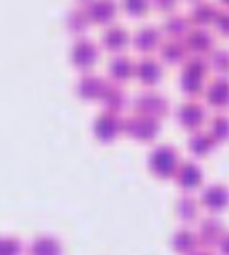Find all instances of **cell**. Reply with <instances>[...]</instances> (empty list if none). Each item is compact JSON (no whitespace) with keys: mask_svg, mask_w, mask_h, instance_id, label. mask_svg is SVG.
Wrapping results in <instances>:
<instances>
[{"mask_svg":"<svg viewBox=\"0 0 229 255\" xmlns=\"http://www.w3.org/2000/svg\"><path fill=\"white\" fill-rule=\"evenodd\" d=\"M188 255H213L209 250H197V251H194V253H191V254H188Z\"/></svg>","mask_w":229,"mask_h":255,"instance_id":"obj_36","label":"cell"},{"mask_svg":"<svg viewBox=\"0 0 229 255\" xmlns=\"http://www.w3.org/2000/svg\"><path fill=\"white\" fill-rule=\"evenodd\" d=\"M27 255H61V244L52 235L34 236L25 248Z\"/></svg>","mask_w":229,"mask_h":255,"instance_id":"obj_20","label":"cell"},{"mask_svg":"<svg viewBox=\"0 0 229 255\" xmlns=\"http://www.w3.org/2000/svg\"><path fill=\"white\" fill-rule=\"evenodd\" d=\"M177 81H179L180 90H182L186 96H189V97L198 96V94L203 91V88H204V85H203V78H201V76H198V75H195V73L185 72V70H180V72H179Z\"/></svg>","mask_w":229,"mask_h":255,"instance_id":"obj_27","label":"cell"},{"mask_svg":"<svg viewBox=\"0 0 229 255\" xmlns=\"http://www.w3.org/2000/svg\"><path fill=\"white\" fill-rule=\"evenodd\" d=\"M213 25L221 34L229 36V7L222 6V4L216 7L215 16H213Z\"/></svg>","mask_w":229,"mask_h":255,"instance_id":"obj_31","label":"cell"},{"mask_svg":"<svg viewBox=\"0 0 229 255\" xmlns=\"http://www.w3.org/2000/svg\"><path fill=\"white\" fill-rule=\"evenodd\" d=\"M219 250L221 255H229V232H225L216 247Z\"/></svg>","mask_w":229,"mask_h":255,"instance_id":"obj_34","label":"cell"},{"mask_svg":"<svg viewBox=\"0 0 229 255\" xmlns=\"http://www.w3.org/2000/svg\"><path fill=\"white\" fill-rule=\"evenodd\" d=\"M104 81V78L94 72H83L75 81V91L83 99H98Z\"/></svg>","mask_w":229,"mask_h":255,"instance_id":"obj_15","label":"cell"},{"mask_svg":"<svg viewBox=\"0 0 229 255\" xmlns=\"http://www.w3.org/2000/svg\"><path fill=\"white\" fill-rule=\"evenodd\" d=\"M200 203L210 212L222 211L229 202V190L225 184L210 182L200 191Z\"/></svg>","mask_w":229,"mask_h":255,"instance_id":"obj_8","label":"cell"},{"mask_svg":"<svg viewBox=\"0 0 229 255\" xmlns=\"http://www.w3.org/2000/svg\"><path fill=\"white\" fill-rule=\"evenodd\" d=\"M210 136L215 142H225L229 139V118L222 112H215L209 120V130Z\"/></svg>","mask_w":229,"mask_h":255,"instance_id":"obj_26","label":"cell"},{"mask_svg":"<svg viewBox=\"0 0 229 255\" xmlns=\"http://www.w3.org/2000/svg\"><path fill=\"white\" fill-rule=\"evenodd\" d=\"M216 7L218 6L210 1H195L188 12V19L191 24H194V27H206L207 24L213 22Z\"/></svg>","mask_w":229,"mask_h":255,"instance_id":"obj_24","label":"cell"},{"mask_svg":"<svg viewBox=\"0 0 229 255\" xmlns=\"http://www.w3.org/2000/svg\"><path fill=\"white\" fill-rule=\"evenodd\" d=\"M162 40V31L155 24H143L137 27L131 36L133 46L140 52H149L159 46Z\"/></svg>","mask_w":229,"mask_h":255,"instance_id":"obj_11","label":"cell"},{"mask_svg":"<svg viewBox=\"0 0 229 255\" xmlns=\"http://www.w3.org/2000/svg\"><path fill=\"white\" fill-rule=\"evenodd\" d=\"M209 61L204 55H188L186 60L182 63L180 70L189 72V73H195L201 78L206 76V73L209 72Z\"/></svg>","mask_w":229,"mask_h":255,"instance_id":"obj_30","label":"cell"},{"mask_svg":"<svg viewBox=\"0 0 229 255\" xmlns=\"http://www.w3.org/2000/svg\"><path fill=\"white\" fill-rule=\"evenodd\" d=\"M159 57L165 63H183L189 54L183 39H176V37H165L161 40L158 46Z\"/></svg>","mask_w":229,"mask_h":255,"instance_id":"obj_17","label":"cell"},{"mask_svg":"<svg viewBox=\"0 0 229 255\" xmlns=\"http://www.w3.org/2000/svg\"><path fill=\"white\" fill-rule=\"evenodd\" d=\"M22 245L15 236H0V255H19Z\"/></svg>","mask_w":229,"mask_h":255,"instance_id":"obj_32","label":"cell"},{"mask_svg":"<svg viewBox=\"0 0 229 255\" xmlns=\"http://www.w3.org/2000/svg\"><path fill=\"white\" fill-rule=\"evenodd\" d=\"M89 21L109 22L116 13V4L110 0H89L82 3Z\"/></svg>","mask_w":229,"mask_h":255,"instance_id":"obj_19","label":"cell"},{"mask_svg":"<svg viewBox=\"0 0 229 255\" xmlns=\"http://www.w3.org/2000/svg\"><path fill=\"white\" fill-rule=\"evenodd\" d=\"M179 163V152L170 143H158L148 152V167L158 178H171Z\"/></svg>","mask_w":229,"mask_h":255,"instance_id":"obj_1","label":"cell"},{"mask_svg":"<svg viewBox=\"0 0 229 255\" xmlns=\"http://www.w3.org/2000/svg\"><path fill=\"white\" fill-rule=\"evenodd\" d=\"M174 211H176L177 218H179L182 223L188 224V223L195 221V220H197V214H198V206H197L195 197H194L191 193L183 191V193L177 197V200H176V203H174Z\"/></svg>","mask_w":229,"mask_h":255,"instance_id":"obj_25","label":"cell"},{"mask_svg":"<svg viewBox=\"0 0 229 255\" xmlns=\"http://www.w3.org/2000/svg\"><path fill=\"white\" fill-rule=\"evenodd\" d=\"M203 94L206 102L216 108L222 109L229 105V79L225 75H215L204 85Z\"/></svg>","mask_w":229,"mask_h":255,"instance_id":"obj_7","label":"cell"},{"mask_svg":"<svg viewBox=\"0 0 229 255\" xmlns=\"http://www.w3.org/2000/svg\"><path fill=\"white\" fill-rule=\"evenodd\" d=\"M128 37L130 34L124 25L118 22H109L100 34V42L107 51H119L127 45Z\"/></svg>","mask_w":229,"mask_h":255,"instance_id":"obj_18","label":"cell"},{"mask_svg":"<svg viewBox=\"0 0 229 255\" xmlns=\"http://www.w3.org/2000/svg\"><path fill=\"white\" fill-rule=\"evenodd\" d=\"M107 73L115 82L125 81L134 73V61L125 54H115L107 61Z\"/></svg>","mask_w":229,"mask_h":255,"instance_id":"obj_22","label":"cell"},{"mask_svg":"<svg viewBox=\"0 0 229 255\" xmlns=\"http://www.w3.org/2000/svg\"><path fill=\"white\" fill-rule=\"evenodd\" d=\"M173 178L179 188H182L183 191H189L198 187V184L203 179V172H201V167L194 160H182Z\"/></svg>","mask_w":229,"mask_h":255,"instance_id":"obj_12","label":"cell"},{"mask_svg":"<svg viewBox=\"0 0 229 255\" xmlns=\"http://www.w3.org/2000/svg\"><path fill=\"white\" fill-rule=\"evenodd\" d=\"M174 117L179 126L192 131L203 124L206 118V108L195 97H188L177 105L174 109Z\"/></svg>","mask_w":229,"mask_h":255,"instance_id":"obj_4","label":"cell"},{"mask_svg":"<svg viewBox=\"0 0 229 255\" xmlns=\"http://www.w3.org/2000/svg\"><path fill=\"white\" fill-rule=\"evenodd\" d=\"M130 106L136 114H143V115H149L153 118H161L167 115L170 109L168 100L161 93L155 90H148V88L137 91L131 97Z\"/></svg>","mask_w":229,"mask_h":255,"instance_id":"obj_2","label":"cell"},{"mask_svg":"<svg viewBox=\"0 0 229 255\" xmlns=\"http://www.w3.org/2000/svg\"><path fill=\"white\" fill-rule=\"evenodd\" d=\"M122 6L130 15L136 16V15H142L146 10V7L149 6V3L146 0H125L122 3Z\"/></svg>","mask_w":229,"mask_h":255,"instance_id":"obj_33","label":"cell"},{"mask_svg":"<svg viewBox=\"0 0 229 255\" xmlns=\"http://www.w3.org/2000/svg\"><path fill=\"white\" fill-rule=\"evenodd\" d=\"M209 67L218 72V75H227L229 72V51L225 48H213L207 57Z\"/></svg>","mask_w":229,"mask_h":255,"instance_id":"obj_29","label":"cell"},{"mask_svg":"<svg viewBox=\"0 0 229 255\" xmlns=\"http://www.w3.org/2000/svg\"><path fill=\"white\" fill-rule=\"evenodd\" d=\"M153 6L162 12H170L174 7V1H171V0H155Z\"/></svg>","mask_w":229,"mask_h":255,"instance_id":"obj_35","label":"cell"},{"mask_svg":"<svg viewBox=\"0 0 229 255\" xmlns=\"http://www.w3.org/2000/svg\"><path fill=\"white\" fill-rule=\"evenodd\" d=\"M88 16L85 13V9L80 4H76L73 7H70L66 13V25L72 33H80L82 30H85L86 24H88Z\"/></svg>","mask_w":229,"mask_h":255,"instance_id":"obj_28","label":"cell"},{"mask_svg":"<svg viewBox=\"0 0 229 255\" xmlns=\"http://www.w3.org/2000/svg\"><path fill=\"white\" fill-rule=\"evenodd\" d=\"M159 128L158 118L143 115V114H130L122 118V131L137 140H151Z\"/></svg>","mask_w":229,"mask_h":255,"instance_id":"obj_3","label":"cell"},{"mask_svg":"<svg viewBox=\"0 0 229 255\" xmlns=\"http://www.w3.org/2000/svg\"><path fill=\"white\" fill-rule=\"evenodd\" d=\"M98 99L103 108L112 112H119L127 103V96H125L124 88L121 87L119 82H115L112 79L104 81V85Z\"/></svg>","mask_w":229,"mask_h":255,"instance_id":"obj_13","label":"cell"},{"mask_svg":"<svg viewBox=\"0 0 229 255\" xmlns=\"http://www.w3.org/2000/svg\"><path fill=\"white\" fill-rule=\"evenodd\" d=\"M97 55V45L85 36H77L70 46V60L79 69L89 67L95 61Z\"/></svg>","mask_w":229,"mask_h":255,"instance_id":"obj_9","label":"cell"},{"mask_svg":"<svg viewBox=\"0 0 229 255\" xmlns=\"http://www.w3.org/2000/svg\"><path fill=\"white\" fill-rule=\"evenodd\" d=\"M191 22L188 19V15L182 12H168L165 18L162 19L161 31L167 34V37H176L183 39V36L188 33Z\"/></svg>","mask_w":229,"mask_h":255,"instance_id":"obj_21","label":"cell"},{"mask_svg":"<svg viewBox=\"0 0 229 255\" xmlns=\"http://www.w3.org/2000/svg\"><path fill=\"white\" fill-rule=\"evenodd\" d=\"M195 233L198 238V244L203 247V250L215 248L218 247L222 235L225 233L224 223L216 215H204L198 220V227Z\"/></svg>","mask_w":229,"mask_h":255,"instance_id":"obj_5","label":"cell"},{"mask_svg":"<svg viewBox=\"0 0 229 255\" xmlns=\"http://www.w3.org/2000/svg\"><path fill=\"white\" fill-rule=\"evenodd\" d=\"M186 145H188V149L191 154H194L195 157H203L209 151L213 149L216 142L207 130L197 128L189 133V136L186 139Z\"/></svg>","mask_w":229,"mask_h":255,"instance_id":"obj_23","label":"cell"},{"mask_svg":"<svg viewBox=\"0 0 229 255\" xmlns=\"http://www.w3.org/2000/svg\"><path fill=\"white\" fill-rule=\"evenodd\" d=\"M170 245L177 254L182 255L191 254V253L197 251L200 247L197 233L192 229H189L188 226H180L179 229H176L173 232Z\"/></svg>","mask_w":229,"mask_h":255,"instance_id":"obj_16","label":"cell"},{"mask_svg":"<svg viewBox=\"0 0 229 255\" xmlns=\"http://www.w3.org/2000/svg\"><path fill=\"white\" fill-rule=\"evenodd\" d=\"M183 42L194 55L209 54L215 48V36L206 27H191L183 36Z\"/></svg>","mask_w":229,"mask_h":255,"instance_id":"obj_10","label":"cell"},{"mask_svg":"<svg viewBox=\"0 0 229 255\" xmlns=\"http://www.w3.org/2000/svg\"><path fill=\"white\" fill-rule=\"evenodd\" d=\"M137 79L145 85H152L158 82V79L162 75L161 63L151 55H143L134 63V73Z\"/></svg>","mask_w":229,"mask_h":255,"instance_id":"obj_14","label":"cell"},{"mask_svg":"<svg viewBox=\"0 0 229 255\" xmlns=\"http://www.w3.org/2000/svg\"><path fill=\"white\" fill-rule=\"evenodd\" d=\"M92 131L97 139L107 142L112 140L119 131H122V118L118 112L101 109L92 121Z\"/></svg>","mask_w":229,"mask_h":255,"instance_id":"obj_6","label":"cell"}]
</instances>
